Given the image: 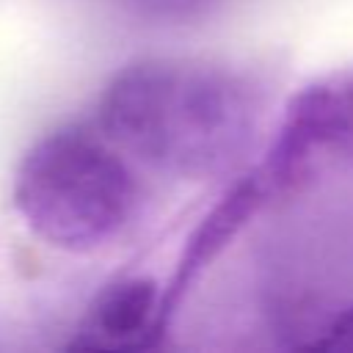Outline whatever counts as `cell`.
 <instances>
[{
	"instance_id": "7a4b0ae2",
	"label": "cell",
	"mask_w": 353,
	"mask_h": 353,
	"mask_svg": "<svg viewBox=\"0 0 353 353\" xmlns=\"http://www.w3.org/2000/svg\"><path fill=\"white\" fill-rule=\"evenodd\" d=\"M135 179L102 138L58 130L28 149L14 174V207L50 245L94 251L113 240L135 210Z\"/></svg>"
},
{
	"instance_id": "8992f818",
	"label": "cell",
	"mask_w": 353,
	"mask_h": 353,
	"mask_svg": "<svg viewBox=\"0 0 353 353\" xmlns=\"http://www.w3.org/2000/svg\"><path fill=\"white\" fill-rule=\"evenodd\" d=\"M347 97H350V102H353V91H350V94H347Z\"/></svg>"
},
{
	"instance_id": "5b68a950",
	"label": "cell",
	"mask_w": 353,
	"mask_h": 353,
	"mask_svg": "<svg viewBox=\"0 0 353 353\" xmlns=\"http://www.w3.org/2000/svg\"><path fill=\"white\" fill-rule=\"evenodd\" d=\"M317 347H334V350H353V306L345 309L325 331L323 339L314 342Z\"/></svg>"
},
{
	"instance_id": "277c9868",
	"label": "cell",
	"mask_w": 353,
	"mask_h": 353,
	"mask_svg": "<svg viewBox=\"0 0 353 353\" xmlns=\"http://www.w3.org/2000/svg\"><path fill=\"white\" fill-rule=\"evenodd\" d=\"M265 185L259 176H248L243 182H237L226 196L223 201L201 221V226L193 232L185 254H182V262H179V270L171 281V290L165 292L163 298V306L165 312L174 309V301L182 298V292L193 284L196 273H201L215 256L218 251H223V245L237 234L240 226H245V221L256 212V207L262 204L265 199Z\"/></svg>"
},
{
	"instance_id": "3957f363",
	"label": "cell",
	"mask_w": 353,
	"mask_h": 353,
	"mask_svg": "<svg viewBox=\"0 0 353 353\" xmlns=\"http://www.w3.org/2000/svg\"><path fill=\"white\" fill-rule=\"evenodd\" d=\"M165 306L149 279H124L105 287L74 331L72 347L143 350L157 342L165 325Z\"/></svg>"
},
{
	"instance_id": "6da1fadb",
	"label": "cell",
	"mask_w": 353,
	"mask_h": 353,
	"mask_svg": "<svg viewBox=\"0 0 353 353\" xmlns=\"http://www.w3.org/2000/svg\"><path fill=\"white\" fill-rule=\"evenodd\" d=\"M256 105L229 69L146 58L124 66L99 99V127L141 163L174 176L215 174L245 146Z\"/></svg>"
}]
</instances>
